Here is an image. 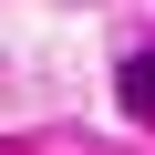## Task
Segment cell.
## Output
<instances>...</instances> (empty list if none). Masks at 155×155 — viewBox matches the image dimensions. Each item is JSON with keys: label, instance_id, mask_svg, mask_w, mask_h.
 Instances as JSON below:
<instances>
[{"label": "cell", "instance_id": "obj_1", "mask_svg": "<svg viewBox=\"0 0 155 155\" xmlns=\"http://www.w3.org/2000/svg\"><path fill=\"white\" fill-rule=\"evenodd\" d=\"M114 93H124V114H134V124H155V52H134V62H124V83H114Z\"/></svg>", "mask_w": 155, "mask_h": 155}]
</instances>
